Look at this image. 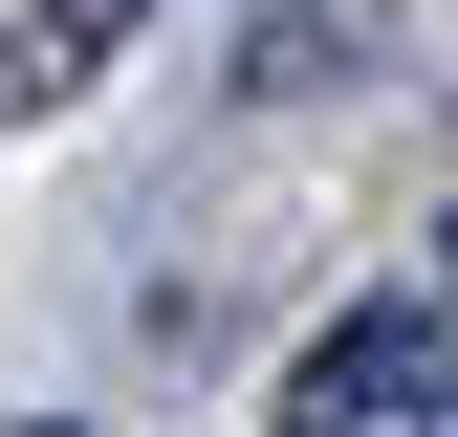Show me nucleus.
<instances>
[{
	"label": "nucleus",
	"mask_w": 458,
	"mask_h": 437,
	"mask_svg": "<svg viewBox=\"0 0 458 437\" xmlns=\"http://www.w3.org/2000/svg\"><path fill=\"white\" fill-rule=\"evenodd\" d=\"M415 372H437V328H415V306L327 328V350L284 372V437H393V416H415Z\"/></svg>",
	"instance_id": "f257e3e1"
},
{
	"label": "nucleus",
	"mask_w": 458,
	"mask_h": 437,
	"mask_svg": "<svg viewBox=\"0 0 458 437\" xmlns=\"http://www.w3.org/2000/svg\"><path fill=\"white\" fill-rule=\"evenodd\" d=\"M109 44H131V0H0V109H66Z\"/></svg>",
	"instance_id": "f03ea898"
}]
</instances>
